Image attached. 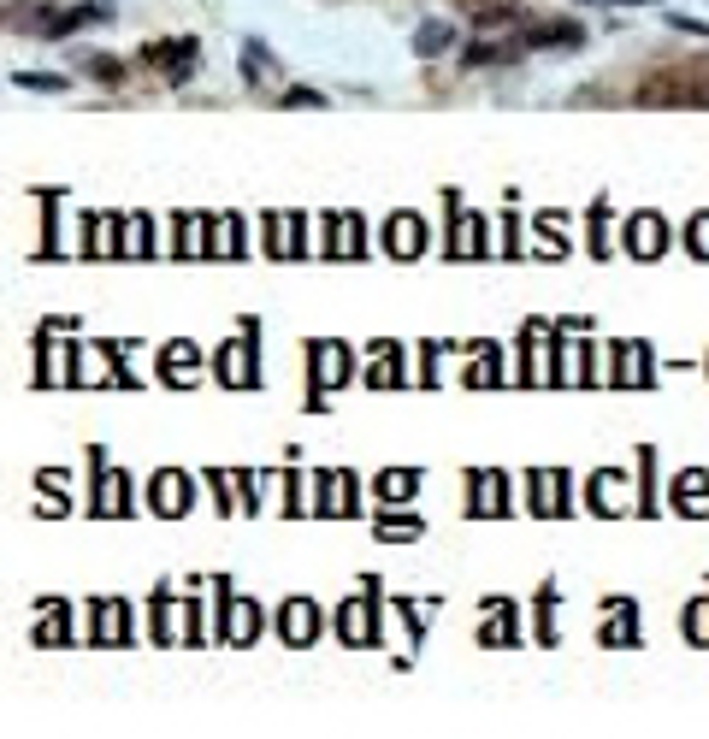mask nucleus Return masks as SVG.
<instances>
[{
    "label": "nucleus",
    "instance_id": "1",
    "mask_svg": "<svg viewBox=\"0 0 709 739\" xmlns=\"http://www.w3.org/2000/svg\"><path fill=\"white\" fill-rule=\"evenodd\" d=\"M662 249H668V225H662L656 213H633V219H627V255L656 261Z\"/></svg>",
    "mask_w": 709,
    "mask_h": 739
},
{
    "label": "nucleus",
    "instance_id": "2",
    "mask_svg": "<svg viewBox=\"0 0 709 739\" xmlns=\"http://www.w3.org/2000/svg\"><path fill=\"white\" fill-rule=\"evenodd\" d=\"M385 243H390V255H396V261H414V255L426 249V225H420L414 213H396V219L385 225Z\"/></svg>",
    "mask_w": 709,
    "mask_h": 739
},
{
    "label": "nucleus",
    "instance_id": "3",
    "mask_svg": "<svg viewBox=\"0 0 709 739\" xmlns=\"http://www.w3.org/2000/svg\"><path fill=\"white\" fill-rule=\"evenodd\" d=\"M349 367H355V361H349V349H343V343H320V349H314V379H320V397L343 385V373H349Z\"/></svg>",
    "mask_w": 709,
    "mask_h": 739
},
{
    "label": "nucleus",
    "instance_id": "4",
    "mask_svg": "<svg viewBox=\"0 0 709 739\" xmlns=\"http://www.w3.org/2000/svg\"><path fill=\"white\" fill-rule=\"evenodd\" d=\"M148 497H154L160 515H184V509H190V479H184V473H160Z\"/></svg>",
    "mask_w": 709,
    "mask_h": 739
},
{
    "label": "nucleus",
    "instance_id": "5",
    "mask_svg": "<svg viewBox=\"0 0 709 739\" xmlns=\"http://www.w3.org/2000/svg\"><path fill=\"white\" fill-rule=\"evenodd\" d=\"M520 42H532V48H580V24H526Z\"/></svg>",
    "mask_w": 709,
    "mask_h": 739
},
{
    "label": "nucleus",
    "instance_id": "6",
    "mask_svg": "<svg viewBox=\"0 0 709 739\" xmlns=\"http://www.w3.org/2000/svg\"><path fill=\"white\" fill-rule=\"evenodd\" d=\"M615 385H650V355H645V343H621Z\"/></svg>",
    "mask_w": 709,
    "mask_h": 739
},
{
    "label": "nucleus",
    "instance_id": "7",
    "mask_svg": "<svg viewBox=\"0 0 709 739\" xmlns=\"http://www.w3.org/2000/svg\"><path fill=\"white\" fill-rule=\"evenodd\" d=\"M320 633V609L314 604H284V639L290 645H308Z\"/></svg>",
    "mask_w": 709,
    "mask_h": 739
},
{
    "label": "nucleus",
    "instance_id": "8",
    "mask_svg": "<svg viewBox=\"0 0 709 739\" xmlns=\"http://www.w3.org/2000/svg\"><path fill=\"white\" fill-rule=\"evenodd\" d=\"M148 60L166 71L172 83H184L190 77V60H195V42H172V48H148Z\"/></svg>",
    "mask_w": 709,
    "mask_h": 739
},
{
    "label": "nucleus",
    "instance_id": "9",
    "mask_svg": "<svg viewBox=\"0 0 709 739\" xmlns=\"http://www.w3.org/2000/svg\"><path fill=\"white\" fill-rule=\"evenodd\" d=\"M337 621H343V639H349V645H373V639H379L373 609H367V604H343V615H337Z\"/></svg>",
    "mask_w": 709,
    "mask_h": 739
},
{
    "label": "nucleus",
    "instance_id": "10",
    "mask_svg": "<svg viewBox=\"0 0 709 739\" xmlns=\"http://www.w3.org/2000/svg\"><path fill=\"white\" fill-rule=\"evenodd\" d=\"M325 225H331V255H343V261H349V255H361V219H349V213H331Z\"/></svg>",
    "mask_w": 709,
    "mask_h": 739
},
{
    "label": "nucleus",
    "instance_id": "11",
    "mask_svg": "<svg viewBox=\"0 0 709 739\" xmlns=\"http://www.w3.org/2000/svg\"><path fill=\"white\" fill-rule=\"evenodd\" d=\"M674 503L692 509V515H704L709 509V473H680V479H674Z\"/></svg>",
    "mask_w": 709,
    "mask_h": 739
},
{
    "label": "nucleus",
    "instance_id": "12",
    "mask_svg": "<svg viewBox=\"0 0 709 739\" xmlns=\"http://www.w3.org/2000/svg\"><path fill=\"white\" fill-rule=\"evenodd\" d=\"M219 373H225L231 385H255V361H249V343H231V349H225V361H219Z\"/></svg>",
    "mask_w": 709,
    "mask_h": 739
},
{
    "label": "nucleus",
    "instance_id": "13",
    "mask_svg": "<svg viewBox=\"0 0 709 739\" xmlns=\"http://www.w3.org/2000/svg\"><path fill=\"white\" fill-rule=\"evenodd\" d=\"M532 485H538V491H532V503H538V515H544V509L556 515V509H562V491H556V485H562V473H538Z\"/></svg>",
    "mask_w": 709,
    "mask_h": 739
},
{
    "label": "nucleus",
    "instance_id": "14",
    "mask_svg": "<svg viewBox=\"0 0 709 739\" xmlns=\"http://www.w3.org/2000/svg\"><path fill=\"white\" fill-rule=\"evenodd\" d=\"M101 485H107V491H101V503H95V509H101V515H113V509H119V515H125V473H119V479H113V473H107V479H101Z\"/></svg>",
    "mask_w": 709,
    "mask_h": 739
},
{
    "label": "nucleus",
    "instance_id": "15",
    "mask_svg": "<svg viewBox=\"0 0 709 739\" xmlns=\"http://www.w3.org/2000/svg\"><path fill=\"white\" fill-rule=\"evenodd\" d=\"M95 615H101V639H125V604H101Z\"/></svg>",
    "mask_w": 709,
    "mask_h": 739
},
{
    "label": "nucleus",
    "instance_id": "16",
    "mask_svg": "<svg viewBox=\"0 0 709 739\" xmlns=\"http://www.w3.org/2000/svg\"><path fill=\"white\" fill-rule=\"evenodd\" d=\"M414 48H420V54H444V48H450V24H426V30L414 36Z\"/></svg>",
    "mask_w": 709,
    "mask_h": 739
},
{
    "label": "nucleus",
    "instance_id": "17",
    "mask_svg": "<svg viewBox=\"0 0 709 739\" xmlns=\"http://www.w3.org/2000/svg\"><path fill=\"white\" fill-rule=\"evenodd\" d=\"M479 237H485V225H479V219H461V231H455V255H479Z\"/></svg>",
    "mask_w": 709,
    "mask_h": 739
},
{
    "label": "nucleus",
    "instance_id": "18",
    "mask_svg": "<svg viewBox=\"0 0 709 739\" xmlns=\"http://www.w3.org/2000/svg\"><path fill=\"white\" fill-rule=\"evenodd\" d=\"M255 621H260L255 609L237 604V609H231V639H255Z\"/></svg>",
    "mask_w": 709,
    "mask_h": 739
},
{
    "label": "nucleus",
    "instance_id": "19",
    "mask_svg": "<svg viewBox=\"0 0 709 739\" xmlns=\"http://www.w3.org/2000/svg\"><path fill=\"white\" fill-rule=\"evenodd\" d=\"M166 367H172L178 379H190V373H195V349H190V343H178V349L166 355Z\"/></svg>",
    "mask_w": 709,
    "mask_h": 739
},
{
    "label": "nucleus",
    "instance_id": "20",
    "mask_svg": "<svg viewBox=\"0 0 709 739\" xmlns=\"http://www.w3.org/2000/svg\"><path fill=\"white\" fill-rule=\"evenodd\" d=\"M615 473H597V509H621V497H615Z\"/></svg>",
    "mask_w": 709,
    "mask_h": 739
},
{
    "label": "nucleus",
    "instance_id": "21",
    "mask_svg": "<svg viewBox=\"0 0 709 739\" xmlns=\"http://www.w3.org/2000/svg\"><path fill=\"white\" fill-rule=\"evenodd\" d=\"M385 497H414V473H385Z\"/></svg>",
    "mask_w": 709,
    "mask_h": 739
},
{
    "label": "nucleus",
    "instance_id": "22",
    "mask_svg": "<svg viewBox=\"0 0 709 739\" xmlns=\"http://www.w3.org/2000/svg\"><path fill=\"white\" fill-rule=\"evenodd\" d=\"M686 621H692V639H704V645H709V604H692Z\"/></svg>",
    "mask_w": 709,
    "mask_h": 739
},
{
    "label": "nucleus",
    "instance_id": "23",
    "mask_svg": "<svg viewBox=\"0 0 709 739\" xmlns=\"http://www.w3.org/2000/svg\"><path fill=\"white\" fill-rule=\"evenodd\" d=\"M402 379V367H396V355H385L379 367H373V385H396Z\"/></svg>",
    "mask_w": 709,
    "mask_h": 739
},
{
    "label": "nucleus",
    "instance_id": "24",
    "mask_svg": "<svg viewBox=\"0 0 709 739\" xmlns=\"http://www.w3.org/2000/svg\"><path fill=\"white\" fill-rule=\"evenodd\" d=\"M497 379V361H491V349H479V367H473V385H491Z\"/></svg>",
    "mask_w": 709,
    "mask_h": 739
},
{
    "label": "nucleus",
    "instance_id": "25",
    "mask_svg": "<svg viewBox=\"0 0 709 739\" xmlns=\"http://www.w3.org/2000/svg\"><path fill=\"white\" fill-rule=\"evenodd\" d=\"M24 89H60V77H42V71H18Z\"/></svg>",
    "mask_w": 709,
    "mask_h": 739
},
{
    "label": "nucleus",
    "instance_id": "26",
    "mask_svg": "<svg viewBox=\"0 0 709 739\" xmlns=\"http://www.w3.org/2000/svg\"><path fill=\"white\" fill-rule=\"evenodd\" d=\"M243 71H249V77H260V71H266V54H260V48H243Z\"/></svg>",
    "mask_w": 709,
    "mask_h": 739
},
{
    "label": "nucleus",
    "instance_id": "27",
    "mask_svg": "<svg viewBox=\"0 0 709 739\" xmlns=\"http://www.w3.org/2000/svg\"><path fill=\"white\" fill-rule=\"evenodd\" d=\"M692 237H698V255L709 261V219H698V231H692Z\"/></svg>",
    "mask_w": 709,
    "mask_h": 739
}]
</instances>
